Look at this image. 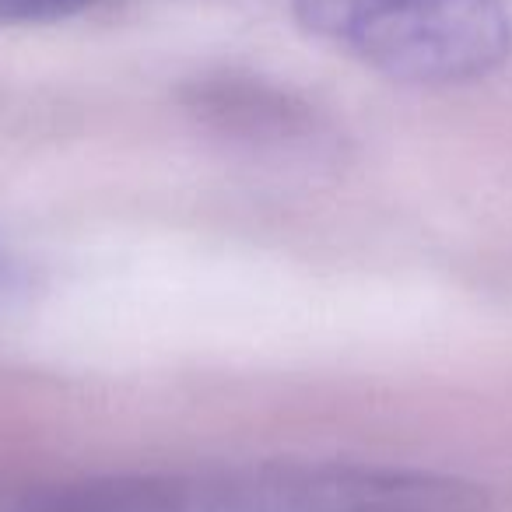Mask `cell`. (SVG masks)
Listing matches in <instances>:
<instances>
[{"mask_svg": "<svg viewBox=\"0 0 512 512\" xmlns=\"http://www.w3.org/2000/svg\"><path fill=\"white\" fill-rule=\"evenodd\" d=\"M57 512H484V491L428 470L274 463L200 481L113 484Z\"/></svg>", "mask_w": 512, "mask_h": 512, "instance_id": "obj_1", "label": "cell"}, {"mask_svg": "<svg viewBox=\"0 0 512 512\" xmlns=\"http://www.w3.org/2000/svg\"><path fill=\"white\" fill-rule=\"evenodd\" d=\"M299 25L400 85L449 88L512 57L505 0H292Z\"/></svg>", "mask_w": 512, "mask_h": 512, "instance_id": "obj_2", "label": "cell"}, {"mask_svg": "<svg viewBox=\"0 0 512 512\" xmlns=\"http://www.w3.org/2000/svg\"><path fill=\"white\" fill-rule=\"evenodd\" d=\"M95 0H0V22H57Z\"/></svg>", "mask_w": 512, "mask_h": 512, "instance_id": "obj_3", "label": "cell"}, {"mask_svg": "<svg viewBox=\"0 0 512 512\" xmlns=\"http://www.w3.org/2000/svg\"><path fill=\"white\" fill-rule=\"evenodd\" d=\"M11 285H15V267H11L8 256L0 253V292H8Z\"/></svg>", "mask_w": 512, "mask_h": 512, "instance_id": "obj_4", "label": "cell"}]
</instances>
